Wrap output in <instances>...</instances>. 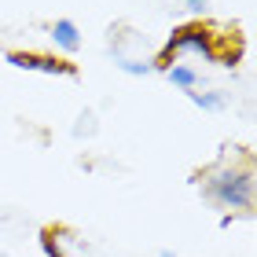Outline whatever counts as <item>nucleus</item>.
<instances>
[{"label": "nucleus", "instance_id": "obj_1", "mask_svg": "<svg viewBox=\"0 0 257 257\" xmlns=\"http://www.w3.org/2000/svg\"><path fill=\"white\" fill-rule=\"evenodd\" d=\"M206 195L224 209H250L253 206V173L250 169H220L206 177Z\"/></svg>", "mask_w": 257, "mask_h": 257}, {"label": "nucleus", "instance_id": "obj_2", "mask_svg": "<svg viewBox=\"0 0 257 257\" xmlns=\"http://www.w3.org/2000/svg\"><path fill=\"white\" fill-rule=\"evenodd\" d=\"M220 37H224V33L209 30V26H202V22L180 26V30L169 37L166 52L158 55V66H162V70H169L173 59H177L180 52H198V55H206V59H220Z\"/></svg>", "mask_w": 257, "mask_h": 257}, {"label": "nucleus", "instance_id": "obj_3", "mask_svg": "<svg viewBox=\"0 0 257 257\" xmlns=\"http://www.w3.org/2000/svg\"><path fill=\"white\" fill-rule=\"evenodd\" d=\"M8 63L19 70H44V74H74L70 63H59L52 55H30V52H8Z\"/></svg>", "mask_w": 257, "mask_h": 257}, {"label": "nucleus", "instance_id": "obj_4", "mask_svg": "<svg viewBox=\"0 0 257 257\" xmlns=\"http://www.w3.org/2000/svg\"><path fill=\"white\" fill-rule=\"evenodd\" d=\"M52 37H55V44L66 48V52H77V48H81V33H77V26H74L70 19H59V22H55Z\"/></svg>", "mask_w": 257, "mask_h": 257}, {"label": "nucleus", "instance_id": "obj_5", "mask_svg": "<svg viewBox=\"0 0 257 257\" xmlns=\"http://www.w3.org/2000/svg\"><path fill=\"white\" fill-rule=\"evenodd\" d=\"M166 74H169V81H173L177 88H195V85H198V74H195L191 66H180V63H177V66H169Z\"/></svg>", "mask_w": 257, "mask_h": 257}, {"label": "nucleus", "instance_id": "obj_6", "mask_svg": "<svg viewBox=\"0 0 257 257\" xmlns=\"http://www.w3.org/2000/svg\"><path fill=\"white\" fill-rule=\"evenodd\" d=\"M191 99L198 103V107H206V110H220L224 107V96H198V92H191Z\"/></svg>", "mask_w": 257, "mask_h": 257}, {"label": "nucleus", "instance_id": "obj_7", "mask_svg": "<svg viewBox=\"0 0 257 257\" xmlns=\"http://www.w3.org/2000/svg\"><path fill=\"white\" fill-rule=\"evenodd\" d=\"M41 246H44V253H48V257H63V250H59V242H55L52 231H44V235H41Z\"/></svg>", "mask_w": 257, "mask_h": 257}, {"label": "nucleus", "instance_id": "obj_8", "mask_svg": "<svg viewBox=\"0 0 257 257\" xmlns=\"http://www.w3.org/2000/svg\"><path fill=\"white\" fill-rule=\"evenodd\" d=\"M118 66L125 70V74H147V70H151V63H133V59H121Z\"/></svg>", "mask_w": 257, "mask_h": 257}, {"label": "nucleus", "instance_id": "obj_9", "mask_svg": "<svg viewBox=\"0 0 257 257\" xmlns=\"http://www.w3.org/2000/svg\"><path fill=\"white\" fill-rule=\"evenodd\" d=\"M202 4H206V0H188V8H191V11H202Z\"/></svg>", "mask_w": 257, "mask_h": 257}, {"label": "nucleus", "instance_id": "obj_10", "mask_svg": "<svg viewBox=\"0 0 257 257\" xmlns=\"http://www.w3.org/2000/svg\"><path fill=\"white\" fill-rule=\"evenodd\" d=\"M162 257H173V253H169V250H162Z\"/></svg>", "mask_w": 257, "mask_h": 257}]
</instances>
